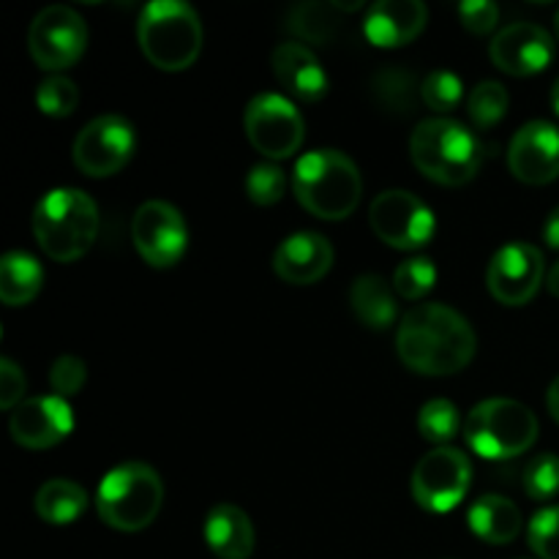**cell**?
I'll use <instances>...</instances> for the list:
<instances>
[{
  "instance_id": "7bdbcfd3",
  "label": "cell",
  "mask_w": 559,
  "mask_h": 559,
  "mask_svg": "<svg viewBox=\"0 0 559 559\" xmlns=\"http://www.w3.org/2000/svg\"><path fill=\"white\" fill-rule=\"evenodd\" d=\"M555 31H557V38H559V11H557V16H555Z\"/></svg>"
},
{
  "instance_id": "e0dca14e",
  "label": "cell",
  "mask_w": 559,
  "mask_h": 559,
  "mask_svg": "<svg viewBox=\"0 0 559 559\" xmlns=\"http://www.w3.org/2000/svg\"><path fill=\"white\" fill-rule=\"evenodd\" d=\"M497 69L513 76H530L544 71L555 60V38L535 22H511L495 36L489 47Z\"/></svg>"
},
{
  "instance_id": "2e32d148",
  "label": "cell",
  "mask_w": 559,
  "mask_h": 559,
  "mask_svg": "<svg viewBox=\"0 0 559 559\" xmlns=\"http://www.w3.org/2000/svg\"><path fill=\"white\" fill-rule=\"evenodd\" d=\"M71 429H74V413H71V404L60 396L25 399L9 418L14 442L31 451L58 445L71 435Z\"/></svg>"
},
{
  "instance_id": "30bf717a",
  "label": "cell",
  "mask_w": 559,
  "mask_h": 559,
  "mask_svg": "<svg viewBox=\"0 0 559 559\" xmlns=\"http://www.w3.org/2000/svg\"><path fill=\"white\" fill-rule=\"evenodd\" d=\"M243 123L251 145L273 162L293 156L306 134L304 118L282 93H260L251 98Z\"/></svg>"
},
{
  "instance_id": "4316f807",
  "label": "cell",
  "mask_w": 559,
  "mask_h": 559,
  "mask_svg": "<svg viewBox=\"0 0 559 559\" xmlns=\"http://www.w3.org/2000/svg\"><path fill=\"white\" fill-rule=\"evenodd\" d=\"M336 5L333 3H314V0H306L289 9L287 14V27L295 36L306 38L311 44H328L336 36L338 16Z\"/></svg>"
},
{
  "instance_id": "cb8c5ba5",
  "label": "cell",
  "mask_w": 559,
  "mask_h": 559,
  "mask_svg": "<svg viewBox=\"0 0 559 559\" xmlns=\"http://www.w3.org/2000/svg\"><path fill=\"white\" fill-rule=\"evenodd\" d=\"M87 491L80 484L66 478H52L36 491V513L41 522L55 524V527H66V524L76 522L82 513L87 511Z\"/></svg>"
},
{
  "instance_id": "8fae6325",
  "label": "cell",
  "mask_w": 559,
  "mask_h": 559,
  "mask_svg": "<svg viewBox=\"0 0 559 559\" xmlns=\"http://www.w3.org/2000/svg\"><path fill=\"white\" fill-rule=\"evenodd\" d=\"M27 47L41 69H69L82 58L87 47L85 20L71 5H47L31 22Z\"/></svg>"
},
{
  "instance_id": "3957f363",
  "label": "cell",
  "mask_w": 559,
  "mask_h": 559,
  "mask_svg": "<svg viewBox=\"0 0 559 559\" xmlns=\"http://www.w3.org/2000/svg\"><path fill=\"white\" fill-rule=\"evenodd\" d=\"M33 235L55 262H74L87 254L98 235V207L85 191L52 189L33 211Z\"/></svg>"
},
{
  "instance_id": "8d00e7d4",
  "label": "cell",
  "mask_w": 559,
  "mask_h": 559,
  "mask_svg": "<svg viewBox=\"0 0 559 559\" xmlns=\"http://www.w3.org/2000/svg\"><path fill=\"white\" fill-rule=\"evenodd\" d=\"M459 16H462V25L469 33L486 36L500 22V5L491 3V0H467V3L459 5Z\"/></svg>"
},
{
  "instance_id": "5b68a950",
  "label": "cell",
  "mask_w": 559,
  "mask_h": 559,
  "mask_svg": "<svg viewBox=\"0 0 559 559\" xmlns=\"http://www.w3.org/2000/svg\"><path fill=\"white\" fill-rule=\"evenodd\" d=\"M136 38L153 66L162 71H183L200 58V14L183 0H153L142 9Z\"/></svg>"
},
{
  "instance_id": "ba28073f",
  "label": "cell",
  "mask_w": 559,
  "mask_h": 559,
  "mask_svg": "<svg viewBox=\"0 0 559 559\" xmlns=\"http://www.w3.org/2000/svg\"><path fill=\"white\" fill-rule=\"evenodd\" d=\"M473 464L459 448H435L413 469V497L424 511L451 513L467 497Z\"/></svg>"
},
{
  "instance_id": "ffe728a7",
  "label": "cell",
  "mask_w": 559,
  "mask_h": 559,
  "mask_svg": "<svg viewBox=\"0 0 559 559\" xmlns=\"http://www.w3.org/2000/svg\"><path fill=\"white\" fill-rule=\"evenodd\" d=\"M273 74L300 102H320L328 93L325 69L300 41H284L273 49Z\"/></svg>"
},
{
  "instance_id": "ac0fdd59",
  "label": "cell",
  "mask_w": 559,
  "mask_h": 559,
  "mask_svg": "<svg viewBox=\"0 0 559 559\" xmlns=\"http://www.w3.org/2000/svg\"><path fill=\"white\" fill-rule=\"evenodd\" d=\"M333 246L320 233H295L278 243L273 267L287 284H314L331 271Z\"/></svg>"
},
{
  "instance_id": "e575fe53",
  "label": "cell",
  "mask_w": 559,
  "mask_h": 559,
  "mask_svg": "<svg viewBox=\"0 0 559 559\" xmlns=\"http://www.w3.org/2000/svg\"><path fill=\"white\" fill-rule=\"evenodd\" d=\"M527 544L540 559H559V506L535 513L527 530Z\"/></svg>"
},
{
  "instance_id": "b9f144b4",
  "label": "cell",
  "mask_w": 559,
  "mask_h": 559,
  "mask_svg": "<svg viewBox=\"0 0 559 559\" xmlns=\"http://www.w3.org/2000/svg\"><path fill=\"white\" fill-rule=\"evenodd\" d=\"M551 109L559 115V76L555 80V85H551Z\"/></svg>"
},
{
  "instance_id": "836d02e7",
  "label": "cell",
  "mask_w": 559,
  "mask_h": 559,
  "mask_svg": "<svg viewBox=\"0 0 559 559\" xmlns=\"http://www.w3.org/2000/svg\"><path fill=\"white\" fill-rule=\"evenodd\" d=\"M287 189V175L278 164H257L246 178V194L254 205H276Z\"/></svg>"
},
{
  "instance_id": "f1b7e54d",
  "label": "cell",
  "mask_w": 559,
  "mask_h": 559,
  "mask_svg": "<svg viewBox=\"0 0 559 559\" xmlns=\"http://www.w3.org/2000/svg\"><path fill=\"white\" fill-rule=\"evenodd\" d=\"M508 104H511V96H508L506 85L495 80H486L478 82L475 91L469 93L467 112L478 129H491V126H497L506 118Z\"/></svg>"
},
{
  "instance_id": "83f0119b",
  "label": "cell",
  "mask_w": 559,
  "mask_h": 559,
  "mask_svg": "<svg viewBox=\"0 0 559 559\" xmlns=\"http://www.w3.org/2000/svg\"><path fill=\"white\" fill-rule=\"evenodd\" d=\"M462 429V418H459L456 404L448 399H431L420 407L418 413V431L424 440L435 442L437 448H445L453 437Z\"/></svg>"
},
{
  "instance_id": "7a4b0ae2",
  "label": "cell",
  "mask_w": 559,
  "mask_h": 559,
  "mask_svg": "<svg viewBox=\"0 0 559 559\" xmlns=\"http://www.w3.org/2000/svg\"><path fill=\"white\" fill-rule=\"evenodd\" d=\"M293 189L300 205L317 218L342 222L358 207L364 180L342 151H311L295 164Z\"/></svg>"
},
{
  "instance_id": "9c48e42d",
  "label": "cell",
  "mask_w": 559,
  "mask_h": 559,
  "mask_svg": "<svg viewBox=\"0 0 559 559\" xmlns=\"http://www.w3.org/2000/svg\"><path fill=\"white\" fill-rule=\"evenodd\" d=\"M369 224L382 243L402 251L426 246L437 229L431 207L404 189H388L377 194L369 207Z\"/></svg>"
},
{
  "instance_id": "8992f818",
  "label": "cell",
  "mask_w": 559,
  "mask_h": 559,
  "mask_svg": "<svg viewBox=\"0 0 559 559\" xmlns=\"http://www.w3.org/2000/svg\"><path fill=\"white\" fill-rule=\"evenodd\" d=\"M164 502L162 478L142 462H126L109 469L96 491V511L107 527L140 533L151 527Z\"/></svg>"
},
{
  "instance_id": "4dcf8cb0",
  "label": "cell",
  "mask_w": 559,
  "mask_h": 559,
  "mask_svg": "<svg viewBox=\"0 0 559 559\" xmlns=\"http://www.w3.org/2000/svg\"><path fill=\"white\" fill-rule=\"evenodd\" d=\"M464 98V82L453 71H431L420 85V102L435 112H453Z\"/></svg>"
},
{
  "instance_id": "5bb4252c",
  "label": "cell",
  "mask_w": 559,
  "mask_h": 559,
  "mask_svg": "<svg viewBox=\"0 0 559 559\" xmlns=\"http://www.w3.org/2000/svg\"><path fill=\"white\" fill-rule=\"evenodd\" d=\"M486 284L500 304L524 306L544 284V254L530 243L502 246L491 257Z\"/></svg>"
},
{
  "instance_id": "f546056e",
  "label": "cell",
  "mask_w": 559,
  "mask_h": 559,
  "mask_svg": "<svg viewBox=\"0 0 559 559\" xmlns=\"http://www.w3.org/2000/svg\"><path fill=\"white\" fill-rule=\"evenodd\" d=\"M435 284H437V267L429 257H413V260H404L402 265L396 267V273H393V289L407 300L424 298V295L431 293Z\"/></svg>"
},
{
  "instance_id": "277c9868",
  "label": "cell",
  "mask_w": 559,
  "mask_h": 559,
  "mask_svg": "<svg viewBox=\"0 0 559 559\" xmlns=\"http://www.w3.org/2000/svg\"><path fill=\"white\" fill-rule=\"evenodd\" d=\"M413 164L440 186H464L480 167V142L453 118H426L409 136Z\"/></svg>"
},
{
  "instance_id": "484cf974",
  "label": "cell",
  "mask_w": 559,
  "mask_h": 559,
  "mask_svg": "<svg viewBox=\"0 0 559 559\" xmlns=\"http://www.w3.org/2000/svg\"><path fill=\"white\" fill-rule=\"evenodd\" d=\"M420 85L424 82L415 80L409 71L404 69H380L371 76V96L380 104L385 112L393 115H409V109L418 104Z\"/></svg>"
},
{
  "instance_id": "d6a6232c",
  "label": "cell",
  "mask_w": 559,
  "mask_h": 559,
  "mask_svg": "<svg viewBox=\"0 0 559 559\" xmlns=\"http://www.w3.org/2000/svg\"><path fill=\"white\" fill-rule=\"evenodd\" d=\"M36 104L44 115H49V118H66V115L74 112L76 104H80V91H76V85L69 76H47V80L38 85Z\"/></svg>"
},
{
  "instance_id": "60d3db41",
  "label": "cell",
  "mask_w": 559,
  "mask_h": 559,
  "mask_svg": "<svg viewBox=\"0 0 559 559\" xmlns=\"http://www.w3.org/2000/svg\"><path fill=\"white\" fill-rule=\"evenodd\" d=\"M546 289H549L555 298H559V260L549 267V273H546Z\"/></svg>"
},
{
  "instance_id": "44dd1931",
  "label": "cell",
  "mask_w": 559,
  "mask_h": 559,
  "mask_svg": "<svg viewBox=\"0 0 559 559\" xmlns=\"http://www.w3.org/2000/svg\"><path fill=\"white\" fill-rule=\"evenodd\" d=\"M205 544L218 559H249L254 551V527L238 506L222 502L205 519Z\"/></svg>"
},
{
  "instance_id": "d6986e66",
  "label": "cell",
  "mask_w": 559,
  "mask_h": 559,
  "mask_svg": "<svg viewBox=\"0 0 559 559\" xmlns=\"http://www.w3.org/2000/svg\"><path fill=\"white\" fill-rule=\"evenodd\" d=\"M429 11L420 0H380L366 11L364 33L382 49L404 47L426 27Z\"/></svg>"
},
{
  "instance_id": "7c38bea8",
  "label": "cell",
  "mask_w": 559,
  "mask_h": 559,
  "mask_svg": "<svg viewBox=\"0 0 559 559\" xmlns=\"http://www.w3.org/2000/svg\"><path fill=\"white\" fill-rule=\"evenodd\" d=\"M134 126L120 115H98L74 140V164L91 178H107L134 156Z\"/></svg>"
},
{
  "instance_id": "1f68e13d",
  "label": "cell",
  "mask_w": 559,
  "mask_h": 559,
  "mask_svg": "<svg viewBox=\"0 0 559 559\" xmlns=\"http://www.w3.org/2000/svg\"><path fill=\"white\" fill-rule=\"evenodd\" d=\"M524 491L530 500L549 502L559 495V456L540 453L524 467Z\"/></svg>"
},
{
  "instance_id": "d4e9b609",
  "label": "cell",
  "mask_w": 559,
  "mask_h": 559,
  "mask_svg": "<svg viewBox=\"0 0 559 559\" xmlns=\"http://www.w3.org/2000/svg\"><path fill=\"white\" fill-rule=\"evenodd\" d=\"M44 271L27 251H9L0 260V300L5 306H25L38 295Z\"/></svg>"
},
{
  "instance_id": "d590c367",
  "label": "cell",
  "mask_w": 559,
  "mask_h": 559,
  "mask_svg": "<svg viewBox=\"0 0 559 559\" xmlns=\"http://www.w3.org/2000/svg\"><path fill=\"white\" fill-rule=\"evenodd\" d=\"M87 380V366L82 364L76 355H60L49 369V385H52L55 396L69 399L82 391Z\"/></svg>"
},
{
  "instance_id": "74e56055",
  "label": "cell",
  "mask_w": 559,
  "mask_h": 559,
  "mask_svg": "<svg viewBox=\"0 0 559 559\" xmlns=\"http://www.w3.org/2000/svg\"><path fill=\"white\" fill-rule=\"evenodd\" d=\"M22 393H25V374H22V369L14 360L3 358L0 360V407L14 413L25 402Z\"/></svg>"
},
{
  "instance_id": "6da1fadb",
  "label": "cell",
  "mask_w": 559,
  "mask_h": 559,
  "mask_svg": "<svg viewBox=\"0 0 559 559\" xmlns=\"http://www.w3.org/2000/svg\"><path fill=\"white\" fill-rule=\"evenodd\" d=\"M478 338L473 325L445 304H424L402 317L396 353L407 369L426 377H448L473 360Z\"/></svg>"
},
{
  "instance_id": "4fadbf2b",
  "label": "cell",
  "mask_w": 559,
  "mask_h": 559,
  "mask_svg": "<svg viewBox=\"0 0 559 559\" xmlns=\"http://www.w3.org/2000/svg\"><path fill=\"white\" fill-rule=\"evenodd\" d=\"M131 238L147 265L173 267L183 257L189 229L178 207L164 200H151L136 207L131 218Z\"/></svg>"
},
{
  "instance_id": "7402d4cb",
  "label": "cell",
  "mask_w": 559,
  "mask_h": 559,
  "mask_svg": "<svg viewBox=\"0 0 559 559\" xmlns=\"http://www.w3.org/2000/svg\"><path fill=\"white\" fill-rule=\"evenodd\" d=\"M469 530L486 544H511L522 533V513L508 497L502 495H484L473 502L467 513Z\"/></svg>"
},
{
  "instance_id": "9a60e30c",
  "label": "cell",
  "mask_w": 559,
  "mask_h": 559,
  "mask_svg": "<svg viewBox=\"0 0 559 559\" xmlns=\"http://www.w3.org/2000/svg\"><path fill=\"white\" fill-rule=\"evenodd\" d=\"M508 167L522 183L546 186L559 178V129L549 120H530L508 147Z\"/></svg>"
},
{
  "instance_id": "52a82bcc",
  "label": "cell",
  "mask_w": 559,
  "mask_h": 559,
  "mask_svg": "<svg viewBox=\"0 0 559 559\" xmlns=\"http://www.w3.org/2000/svg\"><path fill=\"white\" fill-rule=\"evenodd\" d=\"M464 440L491 462L522 456L538 440V418L516 399H486L467 415Z\"/></svg>"
},
{
  "instance_id": "ab89813d",
  "label": "cell",
  "mask_w": 559,
  "mask_h": 559,
  "mask_svg": "<svg viewBox=\"0 0 559 559\" xmlns=\"http://www.w3.org/2000/svg\"><path fill=\"white\" fill-rule=\"evenodd\" d=\"M546 404H549L551 418H555L559 424V377L549 385V393H546Z\"/></svg>"
},
{
  "instance_id": "603a6c76",
  "label": "cell",
  "mask_w": 559,
  "mask_h": 559,
  "mask_svg": "<svg viewBox=\"0 0 559 559\" xmlns=\"http://www.w3.org/2000/svg\"><path fill=\"white\" fill-rule=\"evenodd\" d=\"M349 306H353V314L371 331H385L396 320V298H393L391 284L377 273L355 278L349 289Z\"/></svg>"
},
{
  "instance_id": "f35d334b",
  "label": "cell",
  "mask_w": 559,
  "mask_h": 559,
  "mask_svg": "<svg viewBox=\"0 0 559 559\" xmlns=\"http://www.w3.org/2000/svg\"><path fill=\"white\" fill-rule=\"evenodd\" d=\"M544 240H546V246H549V249H559V205L549 213V218H546Z\"/></svg>"
}]
</instances>
